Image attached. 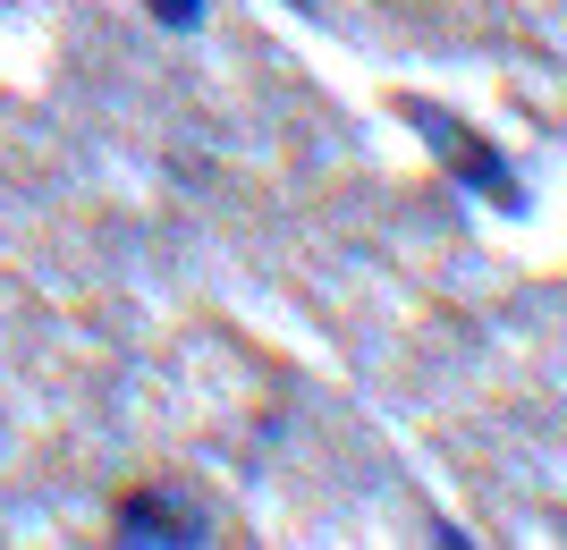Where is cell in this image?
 Here are the masks:
<instances>
[{"mask_svg":"<svg viewBox=\"0 0 567 550\" xmlns=\"http://www.w3.org/2000/svg\"><path fill=\"white\" fill-rule=\"evenodd\" d=\"M111 542H136V550H204L220 542V517L195 500L187 482H136V491H118L111 508Z\"/></svg>","mask_w":567,"mask_h":550,"instance_id":"6da1fadb","label":"cell"},{"mask_svg":"<svg viewBox=\"0 0 567 550\" xmlns=\"http://www.w3.org/2000/svg\"><path fill=\"white\" fill-rule=\"evenodd\" d=\"M399 111L415 120V136H424L432 153L457 169V187H466V195H483V204H499V212H517V204H525L517 169L499 162V144H483L466 120H457V111H432V102H399Z\"/></svg>","mask_w":567,"mask_h":550,"instance_id":"7a4b0ae2","label":"cell"},{"mask_svg":"<svg viewBox=\"0 0 567 550\" xmlns=\"http://www.w3.org/2000/svg\"><path fill=\"white\" fill-rule=\"evenodd\" d=\"M144 9H153L169 34H195V25H204V0H144Z\"/></svg>","mask_w":567,"mask_h":550,"instance_id":"3957f363","label":"cell"},{"mask_svg":"<svg viewBox=\"0 0 567 550\" xmlns=\"http://www.w3.org/2000/svg\"><path fill=\"white\" fill-rule=\"evenodd\" d=\"M297 9H313V0H297Z\"/></svg>","mask_w":567,"mask_h":550,"instance_id":"277c9868","label":"cell"}]
</instances>
